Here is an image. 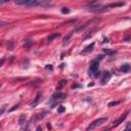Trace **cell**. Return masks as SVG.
<instances>
[{
    "mask_svg": "<svg viewBox=\"0 0 131 131\" xmlns=\"http://www.w3.org/2000/svg\"><path fill=\"white\" fill-rule=\"evenodd\" d=\"M68 83V81L67 80H60V82H59V84H58V86H56V90H60L62 87H64L65 86V85Z\"/></svg>",
    "mask_w": 131,
    "mask_h": 131,
    "instance_id": "13",
    "label": "cell"
},
{
    "mask_svg": "<svg viewBox=\"0 0 131 131\" xmlns=\"http://www.w3.org/2000/svg\"><path fill=\"white\" fill-rule=\"evenodd\" d=\"M37 5H39V6H41V7L50 6V5H52V0H40Z\"/></svg>",
    "mask_w": 131,
    "mask_h": 131,
    "instance_id": "7",
    "label": "cell"
},
{
    "mask_svg": "<svg viewBox=\"0 0 131 131\" xmlns=\"http://www.w3.org/2000/svg\"><path fill=\"white\" fill-rule=\"evenodd\" d=\"M127 115H128V112H127V113H125V114H123V115H122L120 118H119V119H117V120L114 121L113 126H114V127H117V126H119V125H120L121 123H123V121L127 118Z\"/></svg>",
    "mask_w": 131,
    "mask_h": 131,
    "instance_id": "5",
    "label": "cell"
},
{
    "mask_svg": "<svg viewBox=\"0 0 131 131\" xmlns=\"http://www.w3.org/2000/svg\"><path fill=\"white\" fill-rule=\"evenodd\" d=\"M98 67H99V61L97 60H93L92 64H91L89 71H88V75L91 77H98L99 72H98Z\"/></svg>",
    "mask_w": 131,
    "mask_h": 131,
    "instance_id": "1",
    "label": "cell"
},
{
    "mask_svg": "<svg viewBox=\"0 0 131 131\" xmlns=\"http://www.w3.org/2000/svg\"><path fill=\"white\" fill-rule=\"evenodd\" d=\"M32 45H33V40H31V39H27V40H25V43H24V48L29 49Z\"/></svg>",
    "mask_w": 131,
    "mask_h": 131,
    "instance_id": "11",
    "label": "cell"
},
{
    "mask_svg": "<svg viewBox=\"0 0 131 131\" xmlns=\"http://www.w3.org/2000/svg\"><path fill=\"white\" fill-rule=\"evenodd\" d=\"M107 120H109L107 118H99V119H96V120H94V121L87 127V130H92V129H94V128H96V127H98V126H100V125L107 123Z\"/></svg>",
    "mask_w": 131,
    "mask_h": 131,
    "instance_id": "2",
    "label": "cell"
},
{
    "mask_svg": "<svg viewBox=\"0 0 131 131\" xmlns=\"http://www.w3.org/2000/svg\"><path fill=\"white\" fill-rule=\"evenodd\" d=\"M60 35V33H53V34H51V35L47 38V41L48 42H51V41H53L55 38H59Z\"/></svg>",
    "mask_w": 131,
    "mask_h": 131,
    "instance_id": "12",
    "label": "cell"
},
{
    "mask_svg": "<svg viewBox=\"0 0 131 131\" xmlns=\"http://www.w3.org/2000/svg\"><path fill=\"white\" fill-rule=\"evenodd\" d=\"M73 34H74V32H71V33L69 34V35H68V36H66V37L64 38V44H67L68 42H69V39L72 37V35H73Z\"/></svg>",
    "mask_w": 131,
    "mask_h": 131,
    "instance_id": "15",
    "label": "cell"
},
{
    "mask_svg": "<svg viewBox=\"0 0 131 131\" xmlns=\"http://www.w3.org/2000/svg\"><path fill=\"white\" fill-rule=\"evenodd\" d=\"M65 111H66V107H62V106H60V107H58V113H60V114L64 113Z\"/></svg>",
    "mask_w": 131,
    "mask_h": 131,
    "instance_id": "18",
    "label": "cell"
},
{
    "mask_svg": "<svg viewBox=\"0 0 131 131\" xmlns=\"http://www.w3.org/2000/svg\"><path fill=\"white\" fill-rule=\"evenodd\" d=\"M93 48H94V43H91V44H89L88 46H86L85 47L81 52H80V54H86V53H89V52H91V51L93 50Z\"/></svg>",
    "mask_w": 131,
    "mask_h": 131,
    "instance_id": "8",
    "label": "cell"
},
{
    "mask_svg": "<svg viewBox=\"0 0 131 131\" xmlns=\"http://www.w3.org/2000/svg\"><path fill=\"white\" fill-rule=\"evenodd\" d=\"M111 77H112V74L110 72H105L104 75H102V78H101V84L102 85H106L107 82L110 81Z\"/></svg>",
    "mask_w": 131,
    "mask_h": 131,
    "instance_id": "6",
    "label": "cell"
},
{
    "mask_svg": "<svg viewBox=\"0 0 131 131\" xmlns=\"http://www.w3.org/2000/svg\"><path fill=\"white\" fill-rule=\"evenodd\" d=\"M47 128H48V129H51V125H50L49 123L47 124Z\"/></svg>",
    "mask_w": 131,
    "mask_h": 131,
    "instance_id": "27",
    "label": "cell"
},
{
    "mask_svg": "<svg viewBox=\"0 0 131 131\" xmlns=\"http://www.w3.org/2000/svg\"><path fill=\"white\" fill-rule=\"evenodd\" d=\"M64 97H66V94L60 92V91L56 90V92L52 94V96H51V100H59V99H62Z\"/></svg>",
    "mask_w": 131,
    "mask_h": 131,
    "instance_id": "4",
    "label": "cell"
},
{
    "mask_svg": "<svg viewBox=\"0 0 131 131\" xmlns=\"http://www.w3.org/2000/svg\"><path fill=\"white\" fill-rule=\"evenodd\" d=\"M45 68H46V70H50V71H52V70H53V68H52V66H51V65H47Z\"/></svg>",
    "mask_w": 131,
    "mask_h": 131,
    "instance_id": "21",
    "label": "cell"
},
{
    "mask_svg": "<svg viewBox=\"0 0 131 131\" xmlns=\"http://www.w3.org/2000/svg\"><path fill=\"white\" fill-rule=\"evenodd\" d=\"M125 130L126 131H129V130H131V123H129L127 126H126V128H125Z\"/></svg>",
    "mask_w": 131,
    "mask_h": 131,
    "instance_id": "22",
    "label": "cell"
},
{
    "mask_svg": "<svg viewBox=\"0 0 131 131\" xmlns=\"http://www.w3.org/2000/svg\"><path fill=\"white\" fill-rule=\"evenodd\" d=\"M40 98H41V93L38 92L37 95H36V97H35V99H34V101L31 104V107H35L39 104V101H40Z\"/></svg>",
    "mask_w": 131,
    "mask_h": 131,
    "instance_id": "10",
    "label": "cell"
},
{
    "mask_svg": "<svg viewBox=\"0 0 131 131\" xmlns=\"http://www.w3.org/2000/svg\"><path fill=\"white\" fill-rule=\"evenodd\" d=\"M61 12L62 13H69L70 12V9L68 8V7H64V8H61Z\"/></svg>",
    "mask_w": 131,
    "mask_h": 131,
    "instance_id": "19",
    "label": "cell"
},
{
    "mask_svg": "<svg viewBox=\"0 0 131 131\" xmlns=\"http://www.w3.org/2000/svg\"><path fill=\"white\" fill-rule=\"evenodd\" d=\"M81 87V85H79V84H75V85H73V89H76V88H80Z\"/></svg>",
    "mask_w": 131,
    "mask_h": 131,
    "instance_id": "23",
    "label": "cell"
},
{
    "mask_svg": "<svg viewBox=\"0 0 131 131\" xmlns=\"http://www.w3.org/2000/svg\"><path fill=\"white\" fill-rule=\"evenodd\" d=\"M120 70L123 72V73H128L131 71V65L128 64V62H125V64H123L120 68Z\"/></svg>",
    "mask_w": 131,
    "mask_h": 131,
    "instance_id": "9",
    "label": "cell"
},
{
    "mask_svg": "<svg viewBox=\"0 0 131 131\" xmlns=\"http://www.w3.org/2000/svg\"><path fill=\"white\" fill-rule=\"evenodd\" d=\"M119 104H121L120 100H118V101H112V102H110V104H109V107H114V106H118Z\"/></svg>",
    "mask_w": 131,
    "mask_h": 131,
    "instance_id": "17",
    "label": "cell"
},
{
    "mask_svg": "<svg viewBox=\"0 0 131 131\" xmlns=\"http://www.w3.org/2000/svg\"><path fill=\"white\" fill-rule=\"evenodd\" d=\"M25 123H26V116L25 115H21L20 116V119H19V124L23 127Z\"/></svg>",
    "mask_w": 131,
    "mask_h": 131,
    "instance_id": "14",
    "label": "cell"
},
{
    "mask_svg": "<svg viewBox=\"0 0 131 131\" xmlns=\"http://www.w3.org/2000/svg\"><path fill=\"white\" fill-rule=\"evenodd\" d=\"M4 110H5V106H4V107H2V110H1V113H0V115H2L3 112H4Z\"/></svg>",
    "mask_w": 131,
    "mask_h": 131,
    "instance_id": "25",
    "label": "cell"
},
{
    "mask_svg": "<svg viewBox=\"0 0 131 131\" xmlns=\"http://www.w3.org/2000/svg\"><path fill=\"white\" fill-rule=\"evenodd\" d=\"M7 1H10V0H1L0 2H1V3H4V2H7Z\"/></svg>",
    "mask_w": 131,
    "mask_h": 131,
    "instance_id": "26",
    "label": "cell"
},
{
    "mask_svg": "<svg viewBox=\"0 0 131 131\" xmlns=\"http://www.w3.org/2000/svg\"><path fill=\"white\" fill-rule=\"evenodd\" d=\"M19 106H20V105H16V106H14V107H12V109H11V110H10V112H12V111H14L15 109H18V107H19Z\"/></svg>",
    "mask_w": 131,
    "mask_h": 131,
    "instance_id": "24",
    "label": "cell"
},
{
    "mask_svg": "<svg viewBox=\"0 0 131 131\" xmlns=\"http://www.w3.org/2000/svg\"><path fill=\"white\" fill-rule=\"evenodd\" d=\"M12 46H13V42L12 41H10L9 43H8V50H12Z\"/></svg>",
    "mask_w": 131,
    "mask_h": 131,
    "instance_id": "20",
    "label": "cell"
},
{
    "mask_svg": "<svg viewBox=\"0 0 131 131\" xmlns=\"http://www.w3.org/2000/svg\"><path fill=\"white\" fill-rule=\"evenodd\" d=\"M38 2H39V0H15L16 4L27 5V6H36Z\"/></svg>",
    "mask_w": 131,
    "mask_h": 131,
    "instance_id": "3",
    "label": "cell"
},
{
    "mask_svg": "<svg viewBox=\"0 0 131 131\" xmlns=\"http://www.w3.org/2000/svg\"><path fill=\"white\" fill-rule=\"evenodd\" d=\"M104 52L105 53H107V54H114L116 52L115 50H111V49H109V48H105L104 49Z\"/></svg>",
    "mask_w": 131,
    "mask_h": 131,
    "instance_id": "16",
    "label": "cell"
}]
</instances>
